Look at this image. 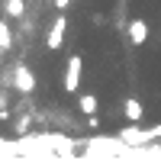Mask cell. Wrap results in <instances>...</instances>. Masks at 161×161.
I'll use <instances>...</instances> for the list:
<instances>
[{
    "label": "cell",
    "mask_w": 161,
    "mask_h": 161,
    "mask_svg": "<svg viewBox=\"0 0 161 161\" xmlns=\"http://www.w3.org/2000/svg\"><path fill=\"white\" fill-rule=\"evenodd\" d=\"M80 80H84V58H80V55H71V58H68V68H64V80H61L64 93H77Z\"/></svg>",
    "instance_id": "obj_1"
},
{
    "label": "cell",
    "mask_w": 161,
    "mask_h": 161,
    "mask_svg": "<svg viewBox=\"0 0 161 161\" xmlns=\"http://www.w3.org/2000/svg\"><path fill=\"white\" fill-rule=\"evenodd\" d=\"M13 87L19 93H26V97L36 90V74H32L29 64H16V68H13Z\"/></svg>",
    "instance_id": "obj_2"
},
{
    "label": "cell",
    "mask_w": 161,
    "mask_h": 161,
    "mask_svg": "<svg viewBox=\"0 0 161 161\" xmlns=\"http://www.w3.org/2000/svg\"><path fill=\"white\" fill-rule=\"evenodd\" d=\"M64 29H68V19H64V13H61V16H55V23L48 26V36H45V48L48 52H58L64 45Z\"/></svg>",
    "instance_id": "obj_3"
},
{
    "label": "cell",
    "mask_w": 161,
    "mask_h": 161,
    "mask_svg": "<svg viewBox=\"0 0 161 161\" xmlns=\"http://www.w3.org/2000/svg\"><path fill=\"white\" fill-rule=\"evenodd\" d=\"M126 32H129L132 45H145V39H148V23H145V19H132Z\"/></svg>",
    "instance_id": "obj_4"
},
{
    "label": "cell",
    "mask_w": 161,
    "mask_h": 161,
    "mask_svg": "<svg viewBox=\"0 0 161 161\" xmlns=\"http://www.w3.org/2000/svg\"><path fill=\"white\" fill-rule=\"evenodd\" d=\"M123 116L129 119V123H139V119L145 116V110H142V103L136 97H129V100H123Z\"/></svg>",
    "instance_id": "obj_5"
},
{
    "label": "cell",
    "mask_w": 161,
    "mask_h": 161,
    "mask_svg": "<svg viewBox=\"0 0 161 161\" xmlns=\"http://www.w3.org/2000/svg\"><path fill=\"white\" fill-rule=\"evenodd\" d=\"M97 97H93V93H80V97H77V110L80 113H84V116H93V113H97Z\"/></svg>",
    "instance_id": "obj_6"
},
{
    "label": "cell",
    "mask_w": 161,
    "mask_h": 161,
    "mask_svg": "<svg viewBox=\"0 0 161 161\" xmlns=\"http://www.w3.org/2000/svg\"><path fill=\"white\" fill-rule=\"evenodd\" d=\"M3 13L10 19H19L23 13H26V0H3Z\"/></svg>",
    "instance_id": "obj_7"
},
{
    "label": "cell",
    "mask_w": 161,
    "mask_h": 161,
    "mask_svg": "<svg viewBox=\"0 0 161 161\" xmlns=\"http://www.w3.org/2000/svg\"><path fill=\"white\" fill-rule=\"evenodd\" d=\"M13 48V36H10V23L7 19H0V55L3 52H10Z\"/></svg>",
    "instance_id": "obj_8"
},
{
    "label": "cell",
    "mask_w": 161,
    "mask_h": 161,
    "mask_svg": "<svg viewBox=\"0 0 161 161\" xmlns=\"http://www.w3.org/2000/svg\"><path fill=\"white\" fill-rule=\"evenodd\" d=\"M29 126H32V119L23 116V119H16V126H13V129H16V136H26V132H29Z\"/></svg>",
    "instance_id": "obj_9"
},
{
    "label": "cell",
    "mask_w": 161,
    "mask_h": 161,
    "mask_svg": "<svg viewBox=\"0 0 161 161\" xmlns=\"http://www.w3.org/2000/svg\"><path fill=\"white\" fill-rule=\"evenodd\" d=\"M52 3H55L58 10H68V3H71V0H52Z\"/></svg>",
    "instance_id": "obj_10"
}]
</instances>
